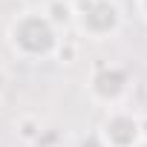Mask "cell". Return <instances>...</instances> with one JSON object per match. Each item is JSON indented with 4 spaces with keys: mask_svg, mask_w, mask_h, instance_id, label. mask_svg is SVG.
<instances>
[{
    "mask_svg": "<svg viewBox=\"0 0 147 147\" xmlns=\"http://www.w3.org/2000/svg\"><path fill=\"white\" fill-rule=\"evenodd\" d=\"M6 40L20 61H46L58 52L61 32L49 23V18L40 9H26L9 23Z\"/></svg>",
    "mask_w": 147,
    "mask_h": 147,
    "instance_id": "6da1fadb",
    "label": "cell"
},
{
    "mask_svg": "<svg viewBox=\"0 0 147 147\" xmlns=\"http://www.w3.org/2000/svg\"><path fill=\"white\" fill-rule=\"evenodd\" d=\"M124 12L118 0H72V26L90 40H110L118 35Z\"/></svg>",
    "mask_w": 147,
    "mask_h": 147,
    "instance_id": "7a4b0ae2",
    "label": "cell"
},
{
    "mask_svg": "<svg viewBox=\"0 0 147 147\" xmlns=\"http://www.w3.org/2000/svg\"><path fill=\"white\" fill-rule=\"evenodd\" d=\"M130 92V69L121 63H101L95 66L92 78H90V95L92 101L104 104L107 110L118 107L124 95Z\"/></svg>",
    "mask_w": 147,
    "mask_h": 147,
    "instance_id": "3957f363",
    "label": "cell"
},
{
    "mask_svg": "<svg viewBox=\"0 0 147 147\" xmlns=\"http://www.w3.org/2000/svg\"><path fill=\"white\" fill-rule=\"evenodd\" d=\"M98 136L104 138L107 147H136L144 133H141V115H136L133 110H124V107H113L101 127H98Z\"/></svg>",
    "mask_w": 147,
    "mask_h": 147,
    "instance_id": "277c9868",
    "label": "cell"
},
{
    "mask_svg": "<svg viewBox=\"0 0 147 147\" xmlns=\"http://www.w3.org/2000/svg\"><path fill=\"white\" fill-rule=\"evenodd\" d=\"M40 12L49 18V23L58 32H63L66 26H72V0H49Z\"/></svg>",
    "mask_w": 147,
    "mask_h": 147,
    "instance_id": "5b68a950",
    "label": "cell"
},
{
    "mask_svg": "<svg viewBox=\"0 0 147 147\" xmlns=\"http://www.w3.org/2000/svg\"><path fill=\"white\" fill-rule=\"evenodd\" d=\"M40 133H43V124H40L35 115H23V118L18 121V138H20V141L35 144V141L40 138Z\"/></svg>",
    "mask_w": 147,
    "mask_h": 147,
    "instance_id": "8992f818",
    "label": "cell"
},
{
    "mask_svg": "<svg viewBox=\"0 0 147 147\" xmlns=\"http://www.w3.org/2000/svg\"><path fill=\"white\" fill-rule=\"evenodd\" d=\"M75 52H78V46H75V43H69L66 38H61V46H58V52H55V55H58L63 63H69L72 58H75Z\"/></svg>",
    "mask_w": 147,
    "mask_h": 147,
    "instance_id": "52a82bcc",
    "label": "cell"
},
{
    "mask_svg": "<svg viewBox=\"0 0 147 147\" xmlns=\"http://www.w3.org/2000/svg\"><path fill=\"white\" fill-rule=\"evenodd\" d=\"M75 147H107V144H104V138H101V136H98V130H95V133H87V136H81Z\"/></svg>",
    "mask_w": 147,
    "mask_h": 147,
    "instance_id": "ba28073f",
    "label": "cell"
},
{
    "mask_svg": "<svg viewBox=\"0 0 147 147\" xmlns=\"http://www.w3.org/2000/svg\"><path fill=\"white\" fill-rule=\"evenodd\" d=\"M9 90V75H6V69L0 66V98H3V92Z\"/></svg>",
    "mask_w": 147,
    "mask_h": 147,
    "instance_id": "9c48e42d",
    "label": "cell"
},
{
    "mask_svg": "<svg viewBox=\"0 0 147 147\" xmlns=\"http://www.w3.org/2000/svg\"><path fill=\"white\" fill-rule=\"evenodd\" d=\"M136 6H138V15H141V20L147 23V0H136Z\"/></svg>",
    "mask_w": 147,
    "mask_h": 147,
    "instance_id": "30bf717a",
    "label": "cell"
},
{
    "mask_svg": "<svg viewBox=\"0 0 147 147\" xmlns=\"http://www.w3.org/2000/svg\"><path fill=\"white\" fill-rule=\"evenodd\" d=\"M136 147H147V138H141V141H138V144H136Z\"/></svg>",
    "mask_w": 147,
    "mask_h": 147,
    "instance_id": "8fae6325",
    "label": "cell"
}]
</instances>
